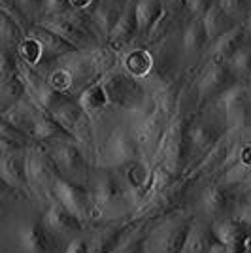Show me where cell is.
<instances>
[{
  "instance_id": "bcb514c9",
  "label": "cell",
  "mask_w": 251,
  "mask_h": 253,
  "mask_svg": "<svg viewBox=\"0 0 251 253\" xmlns=\"http://www.w3.org/2000/svg\"><path fill=\"white\" fill-rule=\"evenodd\" d=\"M17 4L21 6V10L25 11L27 15H31V13L40 15V10H42V6H43V0H17Z\"/></svg>"
},
{
  "instance_id": "f546056e",
  "label": "cell",
  "mask_w": 251,
  "mask_h": 253,
  "mask_svg": "<svg viewBox=\"0 0 251 253\" xmlns=\"http://www.w3.org/2000/svg\"><path fill=\"white\" fill-rule=\"evenodd\" d=\"M121 8H115L112 4H106V2H98L96 8H94L89 15H91V21L96 31V36L100 38L102 43H108V38L114 31V27L117 25L119 17H121Z\"/></svg>"
},
{
  "instance_id": "ffe728a7",
  "label": "cell",
  "mask_w": 251,
  "mask_h": 253,
  "mask_svg": "<svg viewBox=\"0 0 251 253\" xmlns=\"http://www.w3.org/2000/svg\"><path fill=\"white\" fill-rule=\"evenodd\" d=\"M217 242L223 244L230 253H246L251 246V231L236 217H225L211 223Z\"/></svg>"
},
{
  "instance_id": "db71d44e",
  "label": "cell",
  "mask_w": 251,
  "mask_h": 253,
  "mask_svg": "<svg viewBox=\"0 0 251 253\" xmlns=\"http://www.w3.org/2000/svg\"><path fill=\"white\" fill-rule=\"evenodd\" d=\"M250 102H251V85H250Z\"/></svg>"
},
{
  "instance_id": "9c48e42d",
  "label": "cell",
  "mask_w": 251,
  "mask_h": 253,
  "mask_svg": "<svg viewBox=\"0 0 251 253\" xmlns=\"http://www.w3.org/2000/svg\"><path fill=\"white\" fill-rule=\"evenodd\" d=\"M53 197L61 202L70 213H74L89 231V227H91V211H93V191H91V185L74 183V181L64 178L63 174L55 172Z\"/></svg>"
},
{
  "instance_id": "e575fe53",
  "label": "cell",
  "mask_w": 251,
  "mask_h": 253,
  "mask_svg": "<svg viewBox=\"0 0 251 253\" xmlns=\"http://www.w3.org/2000/svg\"><path fill=\"white\" fill-rule=\"evenodd\" d=\"M183 11H172V10H165V13L161 15V19L157 21V25L151 29V32L147 34L146 42L147 43H159L163 40H167L170 36H174V31L178 29L179 19H181Z\"/></svg>"
},
{
  "instance_id": "9a60e30c",
  "label": "cell",
  "mask_w": 251,
  "mask_h": 253,
  "mask_svg": "<svg viewBox=\"0 0 251 253\" xmlns=\"http://www.w3.org/2000/svg\"><path fill=\"white\" fill-rule=\"evenodd\" d=\"M42 215L45 225L49 227V231L57 236V240L63 244L64 248L72 238L87 232V227L84 223L80 221L74 213L66 210L55 197L45 206H42Z\"/></svg>"
},
{
  "instance_id": "ba28073f",
  "label": "cell",
  "mask_w": 251,
  "mask_h": 253,
  "mask_svg": "<svg viewBox=\"0 0 251 253\" xmlns=\"http://www.w3.org/2000/svg\"><path fill=\"white\" fill-rule=\"evenodd\" d=\"M151 51H153V59H155L153 70H151V74L142 82L149 93H153V91H157L161 87H165V85H168L172 80L178 78L179 76L178 64H179L181 55H183V53H181V45L176 42L174 36H170L167 40L155 43Z\"/></svg>"
},
{
  "instance_id": "52a82bcc",
  "label": "cell",
  "mask_w": 251,
  "mask_h": 253,
  "mask_svg": "<svg viewBox=\"0 0 251 253\" xmlns=\"http://www.w3.org/2000/svg\"><path fill=\"white\" fill-rule=\"evenodd\" d=\"M238 82L240 80L232 74V70L225 63H206L199 80L195 82V91H193L197 102V114L204 112L217 96H221Z\"/></svg>"
},
{
  "instance_id": "836d02e7",
  "label": "cell",
  "mask_w": 251,
  "mask_h": 253,
  "mask_svg": "<svg viewBox=\"0 0 251 253\" xmlns=\"http://www.w3.org/2000/svg\"><path fill=\"white\" fill-rule=\"evenodd\" d=\"M29 36H34L36 40H40L42 45L45 47V51L49 53L53 59H59V57H63V55H66V53L78 51L72 43H68L66 40H63L61 36H57L55 32L47 31V29H43V27L36 25V23L31 25Z\"/></svg>"
},
{
  "instance_id": "6da1fadb",
  "label": "cell",
  "mask_w": 251,
  "mask_h": 253,
  "mask_svg": "<svg viewBox=\"0 0 251 253\" xmlns=\"http://www.w3.org/2000/svg\"><path fill=\"white\" fill-rule=\"evenodd\" d=\"M91 191H93L91 227L130 219L132 206L117 169L96 167L91 176Z\"/></svg>"
},
{
  "instance_id": "9f6ffc18",
  "label": "cell",
  "mask_w": 251,
  "mask_h": 253,
  "mask_svg": "<svg viewBox=\"0 0 251 253\" xmlns=\"http://www.w3.org/2000/svg\"><path fill=\"white\" fill-rule=\"evenodd\" d=\"M248 84H250V85H251V80H250V82H248Z\"/></svg>"
},
{
  "instance_id": "5b68a950",
  "label": "cell",
  "mask_w": 251,
  "mask_h": 253,
  "mask_svg": "<svg viewBox=\"0 0 251 253\" xmlns=\"http://www.w3.org/2000/svg\"><path fill=\"white\" fill-rule=\"evenodd\" d=\"M55 169L66 179L80 185H91V163L82 146L76 140H61L47 146Z\"/></svg>"
},
{
  "instance_id": "7a4b0ae2",
  "label": "cell",
  "mask_w": 251,
  "mask_h": 253,
  "mask_svg": "<svg viewBox=\"0 0 251 253\" xmlns=\"http://www.w3.org/2000/svg\"><path fill=\"white\" fill-rule=\"evenodd\" d=\"M193 221L195 211L191 208H181L153 219L147 236L146 253H181Z\"/></svg>"
},
{
  "instance_id": "74e56055",
  "label": "cell",
  "mask_w": 251,
  "mask_h": 253,
  "mask_svg": "<svg viewBox=\"0 0 251 253\" xmlns=\"http://www.w3.org/2000/svg\"><path fill=\"white\" fill-rule=\"evenodd\" d=\"M232 74L236 76L240 82H250L251 80V43H248L246 47H242L240 51L236 53L229 63H227Z\"/></svg>"
},
{
  "instance_id": "7dc6e473",
  "label": "cell",
  "mask_w": 251,
  "mask_h": 253,
  "mask_svg": "<svg viewBox=\"0 0 251 253\" xmlns=\"http://www.w3.org/2000/svg\"><path fill=\"white\" fill-rule=\"evenodd\" d=\"M165 8L172 11H183L185 10V0H163Z\"/></svg>"
},
{
  "instance_id": "f35d334b",
  "label": "cell",
  "mask_w": 251,
  "mask_h": 253,
  "mask_svg": "<svg viewBox=\"0 0 251 253\" xmlns=\"http://www.w3.org/2000/svg\"><path fill=\"white\" fill-rule=\"evenodd\" d=\"M217 4L236 23H244L251 13V0H217Z\"/></svg>"
},
{
  "instance_id": "f907efd6",
  "label": "cell",
  "mask_w": 251,
  "mask_h": 253,
  "mask_svg": "<svg viewBox=\"0 0 251 253\" xmlns=\"http://www.w3.org/2000/svg\"><path fill=\"white\" fill-rule=\"evenodd\" d=\"M208 253H230V252L225 248V246H223V244H215V246H213Z\"/></svg>"
},
{
  "instance_id": "d590c367",
  "label": "cell",
  "mask_w": 251,
  "mask_h": 253,
  "mask_svg": "<svg viewBox=\"0 0 251 253\" xmlns=\"http://www.w3.org/2000/svg\"><path fill=\"white\" fill-rule=\"evenodd\" d=\"M0 82H2V84H0L2 98H4L2 108H6V106H10V104H15V102H19V100L29 96V91H27V85H25V80H23L21 72L10 76V78H6V80H0Z\"/></svg>"
},
{
  "instance_id": "cb8c5ba5",
  "label": "cell",
  "mask_w": 251,
  "mask_h": 253,
  "mask_svg": "<svg viewBox=\"0 0 251 253\" xmlns=\"http://www.w3.org/2000/svg\"><path fill=\"white\" fill-rule=\"evenodd\" d=\"M136 38H140L136 8H134V4H128L125 10L121 11V17L108 38V45H112L117 51H125L126 45H130Z\"/></svg>"
},
{
  "instance_id": "f5cc1de1",
  "label": "cell",
  "mask_w": 251,
  "mask_h": 253,
  "mask_svg": "<svg viewBox=\"0 0 251 253\" xmlns=\"http://www.w3.org/2000/svg\"><path fill=\"white\" fill-rule=\"evenodd\" d=\"M134 2H136V0H128V4H134Z\"/></svg>"
},
{
  "instance_id": "60d3db41",
  "label": "cell",
  "mask_w": 251,
  "mask_h": 253,
  "mask_svg": "<svg viewBox=\"0 0 251 253\" xmlns=\"http://www.w3.org/2000/svg\"><path fill=\"white\" fill-rule=\"evenodd\" d=\"M72 13L70 0H43V6L40 10V17H55V15H66Z\"/></svg>"
},
{
  "instance_id": "b9f144b4",
  "label": "cell",
  "mask_w": 251,
  "mask_h": 253,
  "mask_svg": "<svg viewBox=\"0 0 251 253\" xmlns=\"http://www.w3.org/2000/svg\"><path fill=\"white\" fill-rule=\"evenodd\" d=\"M217 0H185V11L189 17H199L202 19L206 15V11L215 4Z\"/></svg>"
},
{
  "instance_id": "7c38bea8",
  "label": "cell",
  "mask_w": 251,
  "mask_h": 253,
  "mask_svg": "<svg viewBox=\"0 0 251 253\" xmlns=\"http://www.w3.org/2000/svg\"><path fill=\"white\" fill-rule=\"evenodd\" d=\"M19 72H21L23 80H25V85H27V91H29V96L36 104L43 108L45 112H57L61 106H64L66 102L74 100L76 96L66 95L63 91L55 89L47 80L45 76H42L40 72H36L34 68H31L29 64H25L21 61L19 64Z\"/></svg>"
},
{
  "instance_id": "8992f818",
  "label": "cell",
  "mask_w": 251,
  "mask_h": 253,
  "mask_svg": "<svg viewBox=\"0 0 251 253\" xmlns=\"http://www.w3.org/2000/svg\"><path fill=\"white\" fill-rule=\"evenodd\" d=\"M13 240L23 253H63L64 246L49 231L42 211L21 219L13 227Z\"/></svg>"
},
{
  "instance_id": "d6986e66",
  "label": "cell",
  "mask_w": 251,
  "mask_h": 253,
  "mask_svg": "<svg viewBox=\"0 0 251 253\" xmlns=\"http://www.w3.org/2000/svg\"><path fill=\"white\" fill-rule=\"evenodd\" d=\"M53 63L59 64V66H63L64 70L72 76L76 98H78V95L84 91L87 85H91V84H94L96 80H100L98 74H96V70H94L93 63L89 61V57H87V53H85L84 49L66 53V55H63V57L55 59Z\"/></svg>"
},
{
  "instance_id": "603a6c76",
  "label": "cell",
  "mask_w": 251,
  "mask_h": 253,
  "mask_svg": "<svg viewBox=\"0 0 251 253\" xmlns=\"http://www.w3.org/2000/svg\"><path fill=\"white\" fill-rule=\"evenodd\" d=\"M153 63H155V59H153V51L149 47L134 45V47H128L121 53L119 68L130 78H134L138 82H144L147 76L151 74Z\"/></svg>"
},
{
  "instance_id": "f6af8a7d",
  "label": "cell",
  "mask_w": 251,
  "mask_h": 253,
  "mask_svg": "<svg viewBox=\"0 0 251 253\" xmlns=\"http://www.w3.org/2000/svg\"><path fill=\"white\" fill-rule=\"evenodd\" d=\"M98 2L100 0H70V6H72V11H78V13H91Z\"/></svg>"
},
{
  "instance_id": "484cf974",
  "label": "cell",
  "mask_w": 251,
  "mask_h": 253,
  "mask_svg": "<svg viewBox=\"0 0 251 253\" xmlns=\"http://www.w3.org/2000/svg\"><path fill=\"white\" fill-rule=\"evenodd\" d=\"M151 223L153 219H130L125 234L121 236L114 253H146Z\"/></svg>"
},
{
  "instance_id": "4fadbf2b",
  "label": "cell",
  "mask_w": 251,
  "mask_h": 253,
  "mask_svg": "<svg viewBox=\"0 0 251 253\" xmlns=\"http://www.w3.org/2000/svg\"><path fill=\"white\" fill-rule=\"evenodd\" d=\"M53 116L57 117V121L70 132V136L82 146L85 153H89L93 149L94 142V125L93 119L87 116L84 108L80 106L78 98H74L70 102L61 106L57 112H53Z\"/></svg>"
},
{
  "instance_id": "681fc988",
  "label": "cell",
  "mask_w": 251,
  "mask_h": 253,
  "mask_svg": "<svg viewBox=\"0 0 251 253\" xmlns=\"http://www.w3.org/2000/svg\"><path fill=\"white\" fill-rule=\"evenodd\" d=\"M100 2L112 4V6H115V8H121V10H125L126 6H128V0H100Z\"/></svg>"
},
{
  "instance_id": "277c9868",
  "label": "cell",
  "mask_w": 251,
  "mask_h": 253,
  "mask_svg": "<svg viewBox=\"0 0 251 253\" xmlns=\"http://www.w3.org/2000/svg\"><path fill=\"white\" fill-rule=\"evenodd\" d=\"M55 163L47 151V146L40 142H32L25 149V174L31 189L32 199L45 206L53 199V178H55Z\"/></svg>"
},
{
  "instance_id": "e0dca14e",
  "label": "cell",
  "mask_w": 251,
  "mask_h": 253,
  "mask_svg": "<svg viewBox=\"0 0 251 253\" xmlns=\"http://www.w3.org/2000/svg\"><path fill=\"white\" fill-rule=\"evenodd\" d=\"M0 174L6 187L31 201L32 195L25 174V149H2L0 151Z\"/></svg>"
},
{
  "instance_id": "11a10c76",
  "label": "cell",
  "mask_w": 251,
  "mask_h": 253,
  "mask_svg": "<svg viewBox=\"0 0 251 253\" xmlns=\"http://www.w3.org/2000/svg\"><path fill=\"white\" fill-rule=\"evenodd\" d=\"M246 253H251V246H250V250H248V252H246Z\"/></svg>"
},
{
  "instance_id": "3957f363",
  "label": "cell",
  "mask_w": 251,
  "mask_h": 253,
  "mask_svg": "<svg viewBox=\"0 0 251 253\" xmlns=\"http://www.w3.org/2000/svg\"><path fill=\"white\" fill-rule=\"evenodd\" d=\"M94 157H96V163H94L96 167L121 169L132 161L144 159V155L138 146L132 126L119 119L108 130V134L96 144Z\"/></svg>"
},
{
  "instance_id": "5bb4252c",
  "label": "cell",
  "mask_w": 251,
  "mask_h": 253,
  "mask_svg": "<svg viewBox=\"0 0 251 253\" xmlns=\"http://www.w3.org/2000/svg\"><path fill=\"white\" fill-rule=\"evenodd\" d=\"M229 123L213 114H204L200 117H195L189 126V140L195 155L204 157L209 149H213L225 134L229 132Z\"/></svg>"
},
{
  "instance_id": "c3c4849f",
  "label": "cell",
  "mask_w": 251,
  "mask_h": 253,
  "mask_svg": "<svg viewBox=\"0 0 251 253\" xmlns=\"http://www.w3.org/2000/svg\"><path fill=\"white\" fill-rule=\"evenodd\" d=\"M238 193H240V195H244V197H251V176L244 181V185L238 189Z\"/></svg>"
},
{
  "instance_id": "83f0119b",
  "label": "cell",
  "mask_w": 251,
  "mask_h": 253,
  "mask_svg": "<svg viewBox=\"0 0 251 253\" xmlns=\"http://www.w3.org/2000/svg\"><path fill=\"white\" fill-rule=\"evenodd\" d=\"M215 244L219 242H217V238L213 234L211 223L202 219L195 213V221H193L187 242H185V248H183L181 253H208Z\"/></svg>"
},
{
  "instance_id": "ee69618b",
  "label": "cell",
  "mask_w": 251,
  "mask_h": 253,
  "mask_svg": "<svg viewBox=\"0 0 251 253\" xmlns=\"http://www.w3.org/2000/svg\"><path fill=\"white\" fill-rule=\"evenodd\" d=\"M63 253H89V234L84 232L66 244Z\"/></svg>"
},
{
  "instance_id": "44dd1931",
  "label": "cell",
  "mask_w": 251,
  "mask_h": 253,
  "mask_svg": "<svg viewBox=\"0 0 251 253\" xmlns=\"http://www.w3.org/2000/svg\"><path fill=\"white\" fill-rule=\"evenodd\" d=\"M130 219L125 221H110L91 227L89 234V253H114L121 236L125 234Z\"/></svg>"
},
{
  "instance_id": "8fae6325",
  "label": "cell",
  "mask_w": 251,
  "mask_h": 253,
  "mask_svg": "<svg viewBox=\"0 0 251 253\" xmlns=\"http://www.w3.org/2000/svg\"><path fill=\"white\" fill-rule=\"evenodd\" d=\"M238 201H240V193L236 189L225 187L217 181L209 179V183L200 193L199 217L209 223L219 221L225 217H232L236 206H238Z\"/></svg>"
},
{
  "instance_id": "d4e9b609",
  "label": "cell",
  "mask_w": 251,
  "mask_h": 253,
  "mask_svg": "<svg viewBox=\"0 0 251 253\" xmlns=\"http://www.w3.org/2000/svg\"><path fill=\"white\" fill-rule=\"evenodd\" d=\"M78 102L87 112V116L93 119V123L104 119L108 112H114V110H110V100H108V95H106L102 80H96L94 84L87 85L84 91L78 95Z\"/></svg>"
},
{
  "instance_id": "7402d4cb",
  "label": "cell",
  "mask_w": 251,
  "mask_h": 253,
  "mask_svg": "<svg viewBox=\"0 0 251 253\" xmlns=\"http://www.w3.org/2000/svg\"><path fill=\"white\" fill-rule=\"evenodd\" d=\"M32 138L43 146H49V144L61 142V140H72L70 132L57 121V117L53 116L51 112H45L43 108H38L34 114Z\"/></svg>"
},
{
  "instance_id": "f1b7e54d",
  "label": "cell",
  "mask_w": 251,
  "mask_h": 253,
  "mask_svg": "<svg viewBox=\"0 0 251 253\" xmlns=\"http://www.w3.org/2000/svg\"><path fill=\"white\" fill-rule=\"evenodd\" d=\"M17 53L21 57V61L25 64H29L31 68H34L36 72H40V68L45 66V70L53 64V59L49 53L45 51V47L42 45L40 40H36L34 36H25L23 42L17 45Z\"/></svg>"
},
{
  "instance_id": "8d00e7d4",
  "label": "cell",
  "mask_w": 251,
  "mask_h": 253,
  "mask_svg": "<svg viewBox=\"0 0 251 253\" xmlns=\"http://www.w3.org/2000/svg\"><path fill=\"white\" fill-rule=\"evenodd\" d=\"M0 36H2V45L4 47H13L17 49V45L25 38V29L17 21H13L10 15H2V25H0Z\"/></svg>"
},
{
  "instance_id": "ab89813d",
  "label": "cell",
  "mask_w": 251,
  "mask_h": 253,
  "mask_svg": "<svg viewBox=\"0 0 251 253\" xmlns=\"http://www.w3.org/2000/svg\"><path fill=\"white\" fill-rule=\"evenodd\" d=\"M19 64H21V57H19L17 49L2 45V53H0V80H6L10 76L17 74L19 72Z\"/></svg>"
},
{
  "instance_id": "2e32d148",
  "label": "cell",
  "mask_w": 251,
  "mask_h": 253,
  "mask_svg": "<svg viewBox=\"0 0 251 253\" xmlns=\"http://www.w3.org/2000/svg\"><path fill=\"white\" fill-rule=\"evenodd\" d=\"M170 119H172V117L168 116V114H165L161 108H157L155 114L149 117L147 121H144L142 125H138V126H132L134 136H136V140H138V146L142 149L144 159L153 163V159H155V155H157V151H159V146H161L163 138L167 134Z\"/></svg>"
},
{
  "instance_id": "816d5d0a",
  "label": "cell",
  "mask_w": 251,
  "mask_h": 253,
  "mask_svg": "<svg viewBox=\"0 0 251 253\" xmlns=\"http://www.w3.org/2000/svg\"><path fill=\"white\" fill-rule=\"evenodd\" d=\"M244 27L248 29V32H250V36H251V13H250V15H248V19L244 21Z\"/></svg>"
},
{
  "instance_id": "4dcf8cb0",
  "label": "cell",
  "mask_w": 251,
  "mask_h": 253,
  "mask_svg": "<svg viewBox=\"0 0 251 253\" xmlns=\"http://www.w3.org/2000/svg\"><path fill=\"white\" fill-rule=\"evenodd\" d=\"M202 25H204V31H206V36H208V47H209L213 42H217L223 34H227L236 25V21L230 19L229 15L221 10L219 4L215 2L206 11V15L202 17Z\"/></svg>"
},
{
  "instance_id": "7bdbcfd3",
  "label": "cell",
  "mask_w": 251,
  "mask_h": 253,
  "mask_svg": "<svg viewBox=\"0 0 251 253\" xmlns=\"http://www.w3.org/2000/svg\"><path fill=\"white\" fill-rule=\"evenodd\" d=\"M240 223H244L248 229L251 231V197H244L240 195V201H238V206L234 210V215Z\"/></svg>"
},
{
  "instance_id": "1f68e13d",
  "label": "cell",
  "mask_w": 251,
  "mask_h": 253,
  "mask_svg": "<svg viewBox=\"0 0 251 253\" xmlns=\"http://www.w3.org/2000/svg\"><path fill=\"white\" fill-rule=\"evenodd\" d=\"M136 8V19H138V32L140 38L146 40L147 34L151 32V29L157 25L161 19V15L165 13V4L163 0H136L134 2Z\"/></svg>"
},
{
  "instance_id": "30bf717a",
  "label": "cell",
  "mask_w": 251,
  "mask_h": 253,
  "mask_svg": "<svg viewBox=\"0 0 251 253\" xmlns=\"http://www.w3.org/2000/svg\"><path fill=\"white\" fill-rule=\"evenodd\" d=\"M100 80L104 84L106 95L110 100V110H114L117 114H123L132 104H136L142 96L149 93L142 82L125 74L121 68H115Z\"/></svg>"
},
{
  "instance_id": "d6a6232c",
  "label": "cell",
  "mask_w": 251,
  "mask_h": 253,
  "mask_svg": "<svg viewBox=\"0 0 251 253\" xmlns=\"http://www.w3.org/2000/svg\"><path fill=\"white\" fill-rule=\"evenodd\" d=\"M89 57V61L93 63L94 70L98 78H104L106 74H110L112 70L119 68V59H121V53L114 49L112 45L108 43H98L91 49H84Z\"/></svg>"
},
{
  "instance_id": "4316f807",
  "label": "cell",
  "mask_w": 251,
  "mask_h": 253,
  "mask_svg": "<svg viewBox=\"0 0 251 253\" xmlns=\"http://www.w3.org/2000/svg\"><path fill=\"white\" fill-rule=\"evenodd\" d=\"M181 51L185 59H195L199 57L204 49H208V36L204 31L202 19L199 17H189V21L185 23L183 31H181Z\"/></svg>"
},
{
  "instance_id": "ac0fdd59",
  "label": "cell",
  "mask_w": 251,
  "mask_h": 253,
  "mask_svg": "<svg viewBox=\"0 0 251 253\" xmlns=\"http://www.w3.org/2000/svg\"><path fill=\"white\" fill-rule=\"evenodd\" d=\"M251 43V36L244 23H236L227 34H223L217 42H213L206 51V63H229L230 59Z\"/></svg>"
}]
</instances>
